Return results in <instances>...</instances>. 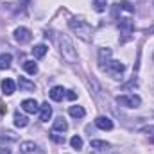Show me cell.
Masks as SVG:
<instances>
[{"mask_svg": "<svg viewBox=\"0 0 154 154\" xmlns=\"http://www.w3.org/2000/svg\"><path fill=\"white\" fill-rule=\"evenodd\" d=\"M50 140L56 142V143H65V134H57V131H52L50 133Z\"/></svg>", "mask_w": 154, "mask_h": 154, "instance_id": "cell-23", "label": "cell"}, {"mask_svg": "<svg viewBox=\"0 0 154 154\" xmlns=\"http://www.w3.org/2000/svg\"><path fill=\"white\" fill-rule=\"evenodd\" d=\"M66 95V90L63 88V86H54L52 90H50V99L52 100H56V102H59V100H63V97Z\"/></svg>", "mask_w": 154, "mask_h": 154, "instance_id": "cell-14", "label": "cell"}, {"mask_svg": "<svg viewBox=\"0 0 154 154\" xmlns=\"http://www.w3.org/2000/svg\"><path fill=\"white\" fill-rule=\"evenodd\" d=\"M32 38V34H31V31L27 29V27H18L16 31H14V39L20 43V45H23V43H29Z\"/></svg>", "mask_w": 154, "mask_h": 154, "instance_id": "cell-7", "label": "cell"}, {"mask_svg": "<svg viewBox=\"0 0 154 154\" xmlns=\"http://www.w3.org/2000/svg\"><path fill=\"white\" fill-rule=\"evenodd\" d=\"M18 86H20L22 91H34L36 90V84L32 81H29L27 77H20L18 79Z\"/></svg>", "mask_w": 154, "mask_h": 154, "instance_id": "cell-13", "label": "cell"}, {"mask_svg": "<svg viewBox=\"0 0 154 154\" xmlns=\"http://www.w3.org/2000/svg\"><path fill=\"white\" fill-rule=\"evenodd\" d=\"M116 104H120L124 108H140L142 99L138 95H118L116 97Z\"/></svg>", "mask_w": 154, "mask_h": 154, "instance_id": "cell-3", "label": "cell"}, {"mask_svg": "<svg viewBox=\"0 0 154 154\" xmlns=\"http://www.w3.org/2000/svg\"><path fill=\"white\" fill-rule=\"evenodd\" d=\"M0 154H11V149L5 147V145H2V147H0Z\"/></svg>", "mask_w": 154, "mask_h": 154, "instance_id": "cell-28", "label": "cell"}, {"mask_svg": "<svg viewBox=\"0 0 154 154\" xmlns=\"http://www.w3.org/2000/svg\"><path fill=\"white\" fill-rule=\"evenodd\" d=\"M108 147H109L108 142H102V140H91V149L102 151V149H108Z\"/></svg>", "mask_w": 154, "mask_h": 154, "instance_id": "cell-21", "label": "cell"}, {"mask_svg": "<svg viewBox=\"0 0 154 154\" xmlns=\"http://www.w3.org/2000/svg\"><path fill=\"white\" fill-rule=\"evenodd\" d=\"M111 61V48H100L99 50V66L104 70V66Z\"/></svg>", "mask_w": 154, "mask_h": 154, "instance_id": "cell-9", "label": "cell"}, {"mask_svg": "<svg viewBox=\"0 0 154 154\" xmlns=\"http://www.w3.org/2000/svg\"><path fill=\"white\" fill-rule=\"evenodd\" d=\"M2 90H4V95H13L14 90H16V84L13 79H4L2 81Z\"/></svg>", "mask_w": 154, "mask_h": 154, "instance_id": "cell-15", "label": "cell"}, {"mask_svg": "<svg viewBox=\"0 0 154 154\" xmlns=\"http://www.w3.org/2000/svg\"><path fill=\"white\" fill-rule=\"evenodd\" d=\"M70 145L75 149V151H79V149H82V138L81 136H74L72 140H70Z\"/></svg>", "mask_w": 154, "mask_h": 154, "instance_id": "cell-24", "label": "cell"}, {"mask_svg": "<svg viewBox=\"0 0 154 154\" xmlns=\"http://www.w3.org/2000/svg\"><path fill=\"white\" fill-rule=\"evenodd\" d=\"M20 152L22 154H45V151L39 149L34 142H22L20 143Z\"/></svg>", "mask_w": 154, "mask_h": 154, "instance_id": "cell-6", "label": "cell"}, {"mask_svg": "<svg viewBox=\"0 0 154 154\" xmlns=\"http://www.w3.org/2000/svg\"><path fill=\"white\" fill-rule=\"evenodd\" d=\"M152 59H154V54H152Z\"/></svg>", "mask_w": 154, "mask_h": 154, "instance_id": "cell-29", "label": "cell"}, {"mask_svg": "<svg viewBox=\"0 0 154 154\" xmlns=\"http://www.w3.org/2000/svg\"><path fill=\"white\" fill-rule=\"evenodd\" d=\"M152 5H154V0H152Z\"/></svg>", "mask_w": 154, "mask_h": 154, "instance_id": "cell-30", "label": "cell"}, {"mask_svg": "<svg viewBox=\"0 0 154 154\" xmlns=\"http://www.w3.org/2000/svg\"><path fill=\"white\" fill-rule=\"evenodd\" d=\"M143 133H145V134L154 142V125H147V127H143Z\"/></svg>", "mask_w": 154, "mask_h": 154, "instance_id": "cell-26", "label": "cell"}, {"mask_svg": "<svg viewBox=\"0 0 154 154\" xmlns=\"http://www.w3.org/2000/svg\"><path fill=\"white\" fill-rule=\"evenodd\" d=\"M23 70H25L27 74L34 75V74H38V65H36L34 61H25V63H23Z\"/></svg>", "mask_w": 154, "mask_h": 154, "instance_id": "cell-20", "label": "cell"}, {"mask_svg": "<svg viewBox=\"0 0 154 154\" xmlns=\"http://www.w3.org/2000/svg\"><path fill=\"white\" fill-rule=\"evenodd\" d=\"M22 109L23 111H27V113H36L39 109L38 102L34 100V99H25L23 102H22Z\"/></svg>", "mask_w": 154, "mask_h": 154, "instance_id": "cell-12", "label": "cell"}, {"mask_svg": "<svg viewBox=\"0 0 154 154\" xmlns=\"http://www.w3.org/2000/svg\"><path fill=\"white\" fill-rule=\"evenodd\" d=\"M66 99H70V100H75L77 99V93L75 91H66V95H65Z\"/></svg>", "mask_w": 154, "mask_h": 154, "instance_id": "cell-27", "label": "cell"}, {"mask_svg": "<svg viewBox=\"0 0 154 154\" xmlns=\"http://www.w3.org/2000/svg\"><path fill=\"white\" fill-rule=\"evenodd\" d=\"M50 116H52V108L48 106V102H43L39 106V120L41 122H48Z\"/></svg>", "mask_w": 154, "mask_h": 154, "instance_id": "cell-11", "label": "cell"}, {"mask_svg": "<svg viewBox=\"0 0 154 154\" xmlns=\"http://www.w3.org/2000/svg\"><path fill=\"white\" fill-rule=\"evenodd\" d=\"M47 50H48L47 45H45V43H39V45H36V47L32 48V56H34L36 59H39V57H43V56L47 54Z\"/></svg>", "mask_w": 154, "mask_h": 154, "instance_id": "cell-17", "label": "cell"}, {"mask_svg": "<svg viewBox=\"0 0 154 154\" xmlns=\"http://www.w3.org/2000/svg\"><path fill=\"white\" fill-rule=\"evenodd\" d=\"M57 43H59V52H61L63 59H66L68 63H77L79 56H77V50L74 47V43L70 41V38L65 36V34H59L57 36Z\"/></svg>", "mask_w": 154, "mask_h": 154, "instance_id": "cell-2", "label": "cell"}, {"mask_svg": "<svg viewBox=\"0 0 154 154\" xmlns=\"http://www.w3.org/2000/svg\"><path fill=\"white\" fill-rule=\"evenodd\" d=\"M95 125L102 131H111L113 129V120L108 118V116H97L95 118Z\"/></svg>", "mask_w": 154, "mask_h": 154, "instance_id": "cell-8", "label": "cell"}, {"mask_svg": "<svg viewBox=\"0 0 154 154\" xmlns=\"http://www.w3.org/2000/svg\"><path fill=\"white\" fill-rule=\"evenodd\" d=\"M14 125L16 127H27L29 125V118L25 115H22L20 111H16L14 113Z\"/></svg>", "mask_w": 154, "mask_h": 154, "instance_id": "cell-16", "label": "cell"}, {"mask_svg": "<svg viewBox=\"0 0 154 154\" xmlns=\"http://www.w3.org/2000/svg\"><path fill=\"white\" fill-rule=\"evenodd\" d=\"M68 113H70V116H74V118H82V116L86 115V111H84L82 106H70Z\"/></svg>", "mask_w": 154, "mask_h": 154, "instance_id": "cell-18", "label": "cell"}, {"mask_svg": "<svg viewBox=\"0 0 154 154\" xmlns=\"http://www.w3.org/2000/svg\"><path fill=\"white\" fill-rule=\"evenodd\" d=\"M68 27L75 32L77 38H81L82 41H91V38H93V27L82 18H70Z\"/></svg>", "mask_w": 154, "mask_h": 154, "instance_id": "cell-1", "label": "cell"}, {"mask_svg": "<svg viewBox=\"0 0 154 154\" xmlns=\"http://www.w3.org/2000/svg\"><path fill=\"white\" fill-rule=\"evenodd\" d=\"M152 32H154V29H152Z\"/></svg>", "mask_w": 154, "mask_h": 154, "instance_id": "cell-31", "label": "cell"}, {"mask_svg": "<svg viewBox=\"0 0 154 154\" xmlns=\"http://www.w3.org/2000/svg\"><path fill=\"white\" fill-rule=\"evenodd\" d=\"M52 131H57V133H66L68 131V122L63 118V116H57L52 124Z\"/></svg>", "mask_w": 154, "mask_h": 154, "instance_id": "cell-10", "label": "cell"}, {"mask_svg": "<svg viewBox=\"0 0 154 154\" xmlns=\"http://www.w3.org/2000/svg\"><path fill=\"white\" fill-rule=\"evenodd\" d=\"M118 29L122 31V34L124 36H131V32H133V20H131V14H127V16H120V20H118Z\"/></svg>", "mask_w": 154, "mask_h": 154, "instance_id": "cell-5", "label": "cell"}, {"mask_svg": "<svg viewBox=\"0 0 154 154\" xmlns=\"http://www.w3.org/2000/svg\"><path fill=\"white\" fill-rule=\"evenodd\" d=\"M124 70H125V66H124V63H120V61H109V63L104 66V72H108L113 79H120L122 74H124Z\"/></svg>", "mask_w": 154, "mask_h": 154, "instance_id": "cell-4", "label": "cell"}, {"mask_svg": "<svg viewBox=\"0 0 154 154\" xmlns=\"http://www.w3.org/2000/svg\"><path fill=\"white\" fill-rule=\"evenodd\" d=\"M93 9H95L97 13L106 11V0H93Z\"/></svg>", "mask_w": 154, "mask_h": 154, "instance_id": "cell-22", "label": "cell"}, {"mask_svg": "<svg viewBox=\"0 0 154 154\" xmlns=\"http://www.w3.org/2000/svg\"><path fill=\"white\" fill-rule=\"evenodd\" d=\"M11 61H13V56L11 54H2L0 56V70H5L11 66Z\"/></svg>", "mask_w": 154, "mask_h": 154, "instance_id": "cell-19", "label": "cell"}, {"mask_svg": "<svg viewBox=\"0 0 154 154\" xmlns=\"http://www.w3.org/2000/svg\"><path fill=\"white\" fill-rule=\"evenodd\" d=\"M2 140H4V142H5V140L14 142V140H16V134H14L13 131H4V133H2Z\"/></svg>", "mask_w": 154, "mask_h": 154, "instance_id": "cell-25", "label": "cell"}]
</instances>
